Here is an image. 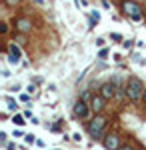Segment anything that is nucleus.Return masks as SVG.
Segmentation results:
<instances>
[{
    "label": "nucleus",
    "instance_id": "nucleus-14",
    "mask_svg": "<svg viewBox=\"0 0 146 150\" xmlns=\"http://www.w3.org/2000/svg\"><path fill=\"white\" fill-rule=\"evenodd\" d=\"M24 138H26V144H32V142H34V138H36V136H34V134H26Z\"/></svg>",
    "mask_w": 146,
    "mask_h": 150
},
{
    "label": "nucleus",
    "instance_id": "nucleus-18",
    "mask_svg": "<svg viewBox=\"0 0 146 150\" xmlns=\"http://www.w3.org/2000/svg\"><path fill=\"white\" fill-rule=\"evenodd\" d=\"M104 44H106L104 38H96V46H104Z\"/></svg>",
    "mask_w": 146,
    "mask_h": 150
},
{
    "label": "nucleus",
    "instance_id": "nucleus-15",
    "mask_svg": "<svg viewBox=\"0 0 146 150\" xmlns=\"http://www.w3.org/2000/svg\"><path fill=\"white\" fill-rule=\"evenodd\" d=\"M18 2H20V0H4V4H6V6H16Z\"/></svg>",
    "mask_w": 146,
    "mask_h": 150
},
{
    "label": "nucleus",
    "instance_id": "nucleus-7",
    "mask_svg": "<svg viewBox=\"0 0 146 150\" xmlns=\"http://www.w3.org/2000/svg\"><path fill=\"white\" fill-rule=\"evenodd\" d=\"M100 94L106 98V100H110V98L116 96V86L110 84V82H106V84H102V86H100Z\"/></svg>",
    "mask_w": 146,
    "mask_h": 150
},
{
    "label": "nucleus",
    "instance_id": "nucleus-23",
    "mask_svg": "<svg viewBox=\"0 0 146 150\" xmlns=\"http://www.w3.org/2000/svg\"><path fill=\"white\" fill-rule=\"evenodd\" d=\"M144 102H146V88H144Z\"/></svg>",
    "mask_w": 146,
    "mask_h": 150
},
{
    "label": "nucleus",
    "instance_id": "nucleus-12",
    "mask_svg": "<svg viewBox=\"0 0 146 150\" xmlns=\"http://www.w3.org/2000/svg\"><path fill=\"white\" fill-rule=\"evenodd\" d=\"M110 38H112L114 42H122L124 38H122V34H118V32H114V34H110Z\"/></svg>",
    "mask_w": 146,
    "mask_h": 150
},
{
    "label": "nucleus",
    "instance_id": "nucleus-13",
    "mask_svg": "<svg viewBox=\"0 0 146 150\" xmlns=\"http://www.w3.org/2000/svg\"><path fill=\"white\" fill-rule=\"evenodd\" d=\"M6 58H8V62H10V64H18V62H20V60H18V58L10 56V54H6Z\"/></svg>",
    "mask_w": 146,
    "mask_h": 150
},
{
    "label": "nucleus",
    "instance_id": "nucleus-20",
    "mask_svg": "<svg viewBox=\"0 0 146 150\" xmlns=\"http://www.w3.org/2000/svg\"><path fill=\"white\" fill-rule=\"evenodd\" d=\"M0 142H2V144H6V134H4V132H0Z\"/></svg>",
    "mask_w": 146,
    "mask_h": 150
},
{
    "label": "nucleus",
    "instance_id": "nucleus-2",
    "mask_svg": "<svg viewBox=\"0 0 146 150\" xmlns=\"http://www.w3.org/2000/svg\"><path fill=\"white\" fill-rule=\"evenodd\" d=\"M104 126H106V118L100 116V114H96L92 118V122L88 124V132L94 138H102V136H104Z\"/></svg>",
    "mask_w": 146,
    "mask_h": 150
},
{
    "label": "nucleus",
    "instance_id": "nucleus-3",
    "mask_svg": "<svg viewBox=\"0 0 146 150\" xmlns=\"http://www.w3.org/2000/svg\"><path fill=\"white\" fill-rule=\"evenodd\" d=\"M122 10H124V14L130 16L132 20H142V8H140V4H136L132 0H124Z\"/></svg>",
    "mask_w": 146,
    "mask_h": 150
},
{
    "label": "nucleus",
    "instance_id": "nucleus-4",
    "mask_svg": "<svg viewBox=\"0 0 146 150\" xmlns=\"http://www.w3.org/2000/svg\"><path fill=\"white\" fill-rule=\"evenodd\" d=\"M14 30H16V32H22V34L30 32V30H32V20L26 18V16L16 18V20H14Z\"/></svg>",
    "mask_w": 146,
    "mask_h": 150
},
{
    "label": "nucleus",
    "instance_id": "nucleus-16",
    "mask_svg": "<svg viewBox=\"0 0 146 150\" xmlns=\"http://www.w3.org/2000/svg\"><path fill=\"white\" fill-rule=\"evenodd\" d=\"M122 46L126 48V50H128V48H132V40H124V42H122Z\"/></svg>",
    "mask_w": 146,
    "mask_h": 150
},
{
    "label": "nucleus",
    "instance_id": "nucleus-9",
    "mask_svg": "<svg viewBox=\"0 0 146 150\" xmlns=\"http://www.w3.org/2000/svg\"><path fill=\"white\" fill-rule=\"evenodd\" d=\"M6 50H8V54H10V56L18 58V60H20V58H22V52H20V48L16 46V44H14V42H8V46H6Z\"/></svg>",
    "mask_w": 146,
    "mask_h": 150
},
{
    "label": "nucleus",
    "instance_id": "nucleus-5",
    "mask_svg": "<svg viewBox=\"0 0 146 150\" xmlns=\"http://www.w3.org/2000/svg\"><path fill=\"white\" fill-rule=\"evenodd\" d=\"M102 140H104V148L106 150H120V138L116 134L110 132V134H106Z\"/></svg>",
    "mask_w": 146,
    "mask_h": 150
},
{
    "label": "nucleus",
    "instance_id": "nucleus-19",
    "mask_svg": "<svg viewBox=\"0 0 146 150\" xmlns=\"http://www.w3.org/2000/svg\"><path fill=\"white\" fill-rule=\"evenodd\" d=\"M0 32L6 34V32H8V26H6V24H0Z\"/></svg>",
    "mask_w": 146,
    "mask_h": 150
},
{
    "label": "nucleus",
    "instance_id": "nucleus-10",
    "mask_svg": "<svg viewBox=\"0 0 146 150\" xmlns=\"http://www.w3.org/2000/svg\"><path fill=\"white\" fill-rule=\"evenodd\" d=\"M12 122H14L16 126H24V124H26V122H24V116H20V114H14Z\"/></svg>",
    "mask_w": 146,
    "mask_h": 150
},
{
    "label": "nucleus",
    "instance_id": "nucleus-6",
    "mask_svg": "<svg viewBox=\"0 0 146 150\" xmlns=\"http://www.w3.org/2000/svg\"><path fill=\"white\" fill-rule=\"evenodd\" d=\"M74 114L78 116V118H88V102L78 100V102L74 104Z\"/></svg>",
    "mask_w": 146,
    "mask_h": 150
},
{
    "label": "nucleus",
    "instance_id": "nucleus-11",
    "mask_svg": "<svg viewBox=\"0 0 146 150\" xmlns=\"http://www.w3.org/2000/svg\"><path fill=\"white\" fill-rule=\"evenodd\" d=\"M92 98H94V96H90V92H88V90H86V92H84L82 96H80V100H84V102H92Z\"/></svg>",
    "mask_w": 146,
    "mask_h": 150
},
{
    "label": "nucleus",
    "instance_id": "nucleus-8",
    "mask_svg": "<svg viewBox=\"0 0 146 150\" xmlns=\"http://www.w3.org/2000/svg\"><path fill=\"white\" fill-rule=\"evenodd\" d=\"M104 102H106V98H104L102 94H96V96L92 98V102H90V108H92V110H94V112L98 114L102 108H104Z\"/></svg>",
    "mask_w": 146,
    "mask_h": 150
},
{
    "label": "nucleus",
    "instance_id": "nucleus-1",
    "mask_svg": "<svg viewBox=\"0 0 146 150\" xmlns=\"http://www.w3.org/2000/svg\"><path fill=\"white\" fill-rule=\"evenodd\" d=\"M124 94H126V96H128L132 102L142 100V98H144V84L140 82V78H136V76L128 78V82H126V88H124Z\"/></svg>",
    "mask_w": 146,
    "mask_h": 150
},
{
    "label": "nucleus",
    "instance_id": "nucleus-17",
    "mask_svg": "<svg viewBox=\"0 0 146 150\" xmlns=\"http://www.w3.org/2000/svg\"><path fill=\"white\" fill-rule=\"evenodd\" d=\"M98 56H100V58H106V56H108V50H106V48H102L100 52H98Z\"/></svg>",
    "mask_w": 146,
    "mask_h": 150
},
{
    "label": "nucleus",
    "instance_id": "nucleus-21",
    "mask_svg": "<svg viewBox=\"0 0 146 150\" xmlns=\"http://www.w3.org/2000/svg\"><path fill=\"white\" fill-rule=\"evenodd\" d=\"M120 150H134L132 146H120Z\"/></svg>",
    "mask_w": 146,
    "mask_h": 150
},
{
    "label": "nucleus",
    "instance_id": "nucleus-22",
    "mask_svg": "<svg viewBox=\"0 0 146 150\" xmlns=\"http://www.w3.org/2000/svg\"><path fill=\"white\" fill-rule=\"evenodd\" d=\"M36 4H40V6H42V4H44V0H36Z\"/></svg>",
    "mask_w": 146,
    "mask_h": 150
}]
</instances>
